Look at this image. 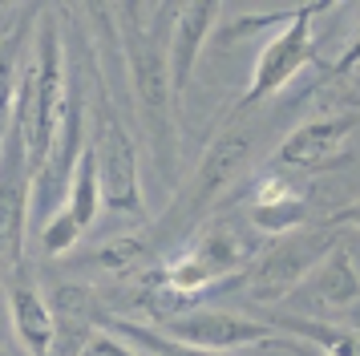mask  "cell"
<instances>
[{
	"instance_id": "cell-7",
	"label": "cell",
	"mask_w": 360,
	"mask_h": 356,
	"mask_svg": "<svg viewBox=\"0 0 360 356\" xmlns=\"http://www.w3.org/2000/svg\"><path fill=\"white\" fill-rule=\"evenodd\" d=\"M29 219H33V166L20 134L8 122L4 146H0V272L20 267Z\"/></svg>"
},
{
	"instance_id": "cell-20",
	"label": "cell",
	"mask_w": 360,
	"mask_h": 356,
	"mask_svg": "<svg viewBox=\"0 0 360 356\" xmlns=\"http://www.w3.org/2000/svg\"><path fill=\"white\" fill-rule=\"evenodd\" d=\"M356 41H360V37H356Z\"/></svg>"
},
{
	"instance_id": "cell-5",
	"label": "cell",
	"mask_w": 360,
	"mask_h": 356,
	"mask_svg": "<svg viewBox=\"0 0 360 356\" xmlns=\"http://www.w3.org/2000/svg\"><path fill=\"white\" fill-rule=\"evenodd\" d=\"M89 146L98 158V178H101V207L114 215H146V198H142V166H138V150L126 122L117 117L114 106H98L94 129H89Z\"/></svg>"
},
{
	"instance_id": "cell-13",
	"label": "cell",
	"mask_w": 360,
	"mask_h": 356,
	"mask_svg": "<svg viewBox=\"0 0 360 356\" xmlns=\"http://www.w3.org/2000/svg\"><path fill=\"white\" fill-rule=\"evenodd\" d=\"M8 320H13V332H17L20 348L29 356H53L57 320H53V304L41 295V288L13 284V291H8Z\"/></svg>"
},
{
	"instance_id": "cell-17",
	"label": "cell",
	"mask_w": 360,
	"mask_h": 356,
	"mask_svg": "<svg viewBox=\"0 0 360 356\" xmlns=\"http://www.w3.org/2000/svg\"><path fill=\"white\" fill-rule=\"evenodd\" d=\"M336 77L348 81L352 89H360V41H352V45H348V53L336 61Z\"/></svg>"
},
{
	"instance_id": "cell-10",
	"label": "cell",
	"mask_w": 360,
	"mask_h": 356,
	"mask_svg": "<svg viewBox=\"0 0 360 356\" xmlns=\"http://www.w3.org/2000/svg\"><path fill=\"white\" fill-rule=\"evenodd\" d=\"M158 332H166L170 340H182V344L207 348V352H227L231 356V348H247V344H267V340H276V324L247 320V316H235V312H223V307H195V312H186V316L166 320Z\"/></svg>"
},
{
	"instance_id": "cell-16",
	"label": "cell",
	"mask_w": 360,
	"mask_h": 356,
	"mask_svg": "<svg viewBox=\"0 0 360 356\" xmlns=\"http://www.w3.org/2000/svg\"><path fill=\"white\" fill-rule=\"evenodd\" d=\"M77 239H82V227L73 223V215H69L65 207L41 227V251H45V255H65Z\"/></svg>"
},
{
	"instance_id": "cell-9",
	"label": "cell",
	"mask_w": 360,
	"mask_h": 356,
	"mask_svg": "<svg viewBox=\"0 0 360 356\" xmlns=\"http://www.w3.org/2000/svg\"><path fill=\"white\" fill-rule=\"evenodd\" d=\"M247 158H251V129L247 126H227V129L214 134V142L207 146V154L198 162L191 191L182 194L186 223H195V215H202L214 198H223L231 191V182L243 174Z\"/></svg>"
},
{
	"instance_id": "cell-1",
	"label": "cell",
	"mask_w": 360,
	"mask_h": 356,
	"mask_svg": "<svg viewBox=\"0 0 360 356\" xmlns=\"http://www.w3.org/2000/svg\"><path fill=\"white\" fill-rule=\"evenodd\" d=\"M117 41L130 73V89L138 101V117L146 129L154 170L170 178L174 170V89H170V69H166V37L174 8H117Z\"/></svg>"
},
{
	"instance_id": "cell-6",
	"label": "cell",
	"mask_w": 360,
	"mask_h": 356,
	"mask_svg": "<svg viewBox=\"0 0 360 356\" xmlns=\"http://www.w3.org/2000/svg\"><path fill=\"white\" fill-rule=\"evenodd\" d=\"M324 8H328L324 0H311V4L292 8V16L279 25V32L263 45L259 57H255L251 81H247V89H243V106H255L263 97H276L311 61V20L324 13Z\"/></svg>"
},
{
	"instance_id": "cell-15",
	"label": "cell",
	"mask_w": 360,
	"mask_h": 356,
	"mask_svg": "<svg viewBox=\"0 0 360 356\" xmlns=\"http://www.w3.org/2000/svg\"><path fill=\"white\" fill-rule=\"evenodd\" d=\"M65 210L73 215V223L82 227V235L98 223V215H101V178H98L94 146H85L82 162H77V174H73V186H69Z\"/></svg>"
},
{
	"instance_id": "cell-4",
	"label": "cell",
	"mask_w": 360,
	"mask_h": 356,
	"mask_svg": "<svg viewBox=\"0 0 360 356\" xmlns=\"http://www.w3.org/2000/svg\"><path fill=\"white\" fill-rule=\"evenodd\" d=\"M336 247V235L328 227H300L292 235H279L263 247L255 263L243 272V291L255 300V304H283L292 300L300 284L308 279L324 255Z\"/></svg>"
},
{
	"instance_id": "cell-14",
	"label": "cell",
	"mask_w": 360,
	"mask_h": 356,
	"mask_svg": "<svg viewBox=\"0 0 360 356\" xmlns=\"http://www.w3.org/2000/svg\"><path fill=\"white\" fill-rule=\"evenodd\" d=\"M53 320H57V356H82L94 344V312H89V295L82 288H57V304H53Z\"/></svg>"
},
{
	"instance_id": "cell-12",
	"label": "cell",
	"mask_w": 360,
	"mask_h": 356,
	"mask_svg": "<svg viewBox=\"0 0 360 356\" xmlns=\"http://www.w3.org/2000/svg\"><path fill=\"white\" fill-rule=\"evenodd\" d=\"M219 4H179L174 20H170V37H166V69H170V89L174 101L182 106V97L195 81L198 57L211 41L214 25H219Z\"/></svg>"
},
{
	"instance_id": "cell-3",
	"label": "cell",
	"mask_w": 360,
	"mask_h": 356,
	"mask_svg": "<svg viewBox=\"0 0 360 356\" xmlns=\"http://www.w3.org/2000/svg\"><path fill=\"white\" fill-rule=\"evenodd\" d=\"M65 94H69L65 45H61L57 16L45 13L37 20L33 53H29V61L20 65L17 97H13V129L25 142L33 178L45 166L53 142H57V129H61V117H65Z\"/></svg>"
},
{
	"instance_id": "cell-18",
	"label": "cell",
	"mask_w": 360,
	"mask_h": 356,
	"mask_svg": "<svg viewBox=\"0 0 360 356\" xmlns=\"http://www.w3.org/2000/svg\"><path fill=\"white\" fill-rule=\"evenodd\" d=\"M324 227H328V231H340V227L360 231V198H356V203H348V207H340V210H332V215L324 219Z\"/></svg>"
},
{
	"instance_id": "cell-11",
	"label": "cell",
	"mask_w": 360,
	"mask_h": 356,
	"mask_svg": "<svg viewBox=\"0 0 360 356\" xmlns=\"http://www.w3.org/2000/svg\"><path fill=\"white\" fill-rule=\"evenodd\" d=\"M292 300L304 307L308 320H328V316L352 312L360 304V267H356V259L348 255V247L336 243L324 255V263L300 284V291Z\"/></svg>"
},
{
	"instance_id": "cell-19",
	"label": "cell",
	"mask_w": 360,
	"mask_h": 356,
	"mask_svg": "<svg viewBox=\"0 0 360 356\" xmlns=\"http://www.w3.org/2000/svg\"><path fill=\"white\" fill-rule=\"evenodd\" d=\"M292 356H332V352H324V348H316V344H308V340H288L283 344Z\"/></svg>"
},
{
	"instance_id": "cell-8",
	"label": "cell",
	"mask_w": 360,
	"mask_h": 356,
	"mask_svg": "<svg viewBox=\"0 0 360 356\" xmlns=\"http://www.w3.org/2000/svg\"><path fill=\"white\" fill-rule=\"evenodd\" d=\"M356 113H332V117H311L304 126H295L271 154V170L283 174H311L324 170L344 154V146L356 129Z\"/></svg>"
},
{
	"instance_id": "cell-2",
	"label": "cell",
	"mask_w": 360,
	"mask_h": 356,
	"mask_svg": "<svg viewBox=\"0 0 360 356\" xmlns=\"http://www.w3.org/2000/svg\"><path fill=\"white\" fill-rule=\"evenodd\" d=\"M251 231H255L251 223L243 231L235 219H211L195 227L146 279L191 300H207L223 284H243V272L263 251V235Z\"/></svg>"
}]
</instances>
